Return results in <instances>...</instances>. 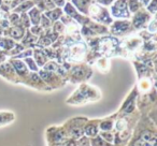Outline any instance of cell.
Returning <instances> with one entry per match:
<instances>
[{"label": "cell", "instance_id": "obj_1", "mask_svg": "<svg viewBox=\"0 0 157 146\" xmlns=\"http://www.w3.org/2000/svg\"><path fill=\"white\" fill-rule=\"evenodd\" d=\"M97 122H90V124H87V126L84 128V133H85L87 137H95L97 135L99 131V127L98 125H96Z\"/></svg>", "mask_w": 157, "mask_h": 146}, {"label": "cell", "instance_id": "obj_2", "mask_svg": "<svg viewBox=\"0 0 157 146\" xmlns=\"http://www.w3.org/2000/svg\"><path fill=\"white\" fill-rule=\"evenodd\" d=\"M90 141L93 146H115V145H111L110 143H108V142L105 141V140H103L100 135H97V137H93Z\"/></svg>", "mask_w": 157, "mask_h": 146}, {"label": "cell", "instance_id": "obj_3", "mask_svg": "<svg viewBox=\"0 0 157 146\" xmlns=\"http://www.w3.org/2000/svg\"><path fill=\"white\" fill-rule=\"evenodd\" d=\"M113 120L112 119H105L101 122L100 125V129L102 131H111L112 128H113Z\"/></svg>", "mask_w": 157, "mask_h": 146}, {"label": "cell", "instance_id": "obj_4", "mask_svg": "<svg viewBox=\"0 0 157 146\" xmlns=\"http://www.w3.org/2000/svg\"><path fill=\"white\" fill-rule=\"evenodd\" d=\"M76 146H90V141L87 139V137H81V140L78 141V145Z\"/></svg>", "mask_w": 157, "mask_h": 146}, {"label": "cell", "instance_id": "obj_5", "mask_svg": "<svg viewBox=\"0 0 157 146\" xmlns=\"http://www.w3.org/2000/svg\"><path fill=\"white\" fill-rule=\"evenodd\" d=\"M76 145H78V142H76L74 139L68 140V141L66 142V144H65V146H76Z\"/></svg>", "mask_w": 157, "mask_h": 146}]
</instances>
